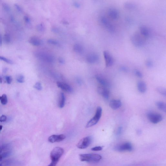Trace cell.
<instances>
[{"instance_id": "1", "label": "cell", "mask_w": 166, "mask_h": 166, "mask_svg": "<svg viewBox=\"0 0 166 166\" xmlns=\"http://www.w3.org/2000/svg\"><path fill=\"white\" fill-rule=\"evenodd\" d=\"M64 152L63 149L61 147H56L53 149L50 155L52 161L48 166H56Z\"/></svg>"}, {"instance_id": "2", "label": "cell", "mask_w": 166, "mask_h": 166, "mask_svg": "<svg viewBox=\"0 0 166 166\" xmlns=\"http://www.w3.org/2000/svg\"><path fill=\"white\" fill-rule=\"evenodd\" d=\"M80 160L82 162H97L102 159L101 155L98 154H81L79 155Z\"/></svg>"}, {"instance_id": "3", "label": "cell", "mask_w": 166, "mask_h": 166, "mask_svg": "<svg viewBox=\"0 0 166 166\" xmlns=\"http://www.w3.org/2000/svg\"><path fill=\"white\" fill-rule=\"evenodd\" d=\"M131 43L137 47H140L145 44V41L141 34L138 32L135 33L130 37Z\"/></svg>"}, {"instance_id": "4", "label": "cell", "mask_w": 166, "mask_h": 166, "mask_svg": "<svg viewBox=\"0 0 166 166\" xmlns=\"http://www.w3.org/2000/svg\"><path fill=\"white\" fill-rule=\"evenodd\" d=\"M102 108L99 106L97 108L95 115L90 120L88 123L86 127L89 128L95 126L98 123L102 116Z\"/></svg>"}, {"instance_id": "5", "label": "cell", "mask_w": 166, "mask_h": 166, "mask_svg": "<svg viewBox=\"0 0 166 166\" xmlns=\"http://www.w3.org/2000/svg\"><path fill=\"white\" fill-rule=\"evenodd\" d=\"M147 118L153 124H157L161 122L163 119L162 115L155 113L149 112L147 114Z\"/></svg>"}, {"instance_id": "6", "label": "cell", "mask_w": 166, "mask_h": 166, "mask_svg": "<svg viewBox=\"0 0 166 166\" xmlns=\"http://www.w3.org/2000/svg\"><path fill=\"white\" fill-rule=\"evenodd\" d=\"M92 142V138L88 136L81 139L77 145L78 148L80 149H84L87 148Z\"/></svg>"}, {"instance_id": "7", "label": "cell", "mask_w": 166, "mask_h": 166, "mask_svg": "<svg viewBox=\"0 0 166 166\" xmlns=\"http://www.w3.org/2000/svg\"><path fill=\"white\" fill-rule=\"evenodd\" d=\"M101 23L106 29L110 33H114L115 31V27L105 17L102 16L100 18Z\"/></svg>"}, {"instance_id": "8", "label": "cell", "mask_w": 166, "mask_h": 166, "mask_svg": "<svg viewBox=\"0 0 166 166\" xmlns=\"http://www.w3.org/2000/svg\"><path fill=\"white\" fill-rule=\"evenodd\" d=\"M36 56L37 58L46 61L51 63L54 61V58L52 56L46 53L38 52L36 53Z\"/></svg>"}, {"instance_id": "9", "label": "cell", "mask_w": 166, "mask_h": 166, "mask_svg": "<svg viewBox=\"0 0 166 166\" xmlns=\"http://www.w3.org/2000/svg\"><path fill=\"white\" fill-rule=\"evenodd\" d=\"M115 149L120 152L131 151L133 150V147L130 143L127 142L117 146Z\"/></svg>"}, {"instance_id": "10", "label": "cell", "mask_w": 166, "mask_h": 166, "mask_svg": "<svg viewBox=\"0 0 166 166\" xmlns=\"http://www.w3.org/2000/svg\"><path fill=\"white\" fill-rule=\"evenodd\" d=\"M105 61L106 67H111L114 63V59L112 56L107 51H105L103 52Z\"/></svg>"}, {"instance_id": "11", "label": "cell", "mask_w": 166, "mask_h": 166, "mask_svg": "<svg viewBox=\"0 0 166 166\" xmlns=\"http://www.w3.org/2000/svg\"><path fill=\"white\" fill-rule=\"evenodd\" d=\"M66 138V137L64 134H60L59 135H54L49 137L48 140L49 142L52 143L59 142L65 140Z\"/></svg>"}, {"instance_id": "12", "label": "cell", "mask_w": 166, "mask_h": 166, "mask_svg": "<svg viewBox=\"0 0 166 166\" xmlns=\"http://www.w3.org/2000/svg\"><path fill=\"white\" fill-rule=\"evenodd\" d=\"M57 85L59 88L63 90L68 93H71L73 91V89L68 84L58 82Z\"/></svg>"}, {"instance_id": "13", "label": "cell", "mask_w": 166, "mask_h": 166, "mask_svg": "<svg viewBox=\"0 0 166 166\" xmlns=\"http://www.w3.org/2000/svg\"><path fill=\"white\" fill-rule=\"evenodd\" d=\"M98 91L100 95L106 99H108L110 97V92L106 88L100 86L98 88Z\"/></svg>"}, {"instance_id": "14", "label": "cell", "mask_w": 166, "mask_h": 166, "mask_svg": "<svg viewBox=\"0 0 166 166\" xmlns=\"http://www.w3.org/2000/svg\"><path fill=\"white\" fill-rule=\"evenodd\" d=\"M109 16L113 19L117 20L119 17V12L116 9L109 8L108 11Z\"/></svg>"}, {"instance_id": "15", "label": "cell", "mask_w": 166, "mask_h": 166, "mask_svg": "<svg viewBox=\"0 0 166 166\" xmlns=\"http://www.w3.org/2000/svg\"><path fill=\"white\" fill-rule=\"evenodd\" d=\"M109 105L112 109L116 110L121 107L122 102L120 100H112L110 102Z\"/></svg>"}, {"instance_id": "16", "label": "cell", "mask_w": 166, "mask_h": 166, "mask_svg": "<svg viewBox=\"0 0 166 166\" xmlns=\"http://www.w3.org/2000/svg\"><path fill=\"white\" fill-rule=\"evenodd\" d=\"M96 79L97 81L100 84H101L102 86L105 87L106 88L110 86V84L109 81L102 76H96Z\"/></svg>"}, {"instance_id": "17", "label": "cell", "mask_w": 166, "mask_h": 166, "mask_svg": "<svg viewBox=\"0 0 166 166\" xmlns=\"http://www.w3.org/2000/svg\"><path fill=\"white\" fill-rule=\"evenodd\" d=\"M98 59V56L95 53L89 54L87 56L86 58L87 62L90 64L95 63Z\"/></svg>"}, {"instance_id": "18", "label": "cell", "mask_w": 166, "mask_h": 166, "mask_svg": "<svg viewBox=\"0 0 166 166\" xmlns=\"http://www.w3.org/2000/svg\"><path fill=\"white\" fill-rule=\"evenodd\" d=\"M137 88L140 93H145L147 90L146 84L143 81H140L137 83Z\"/></svg>"}, {"instance_id": "19", "label": "cell", "mask_w": 166, "mask_h": 166, "mask_svg": "<svg viewBox=\"0 0 166 166\" xmlns=\"http://www.w3.org/2000/svg\"><path fill=\"white\" fill-rule=\"evenodd\" d=\"M139 29L141 35L146 37H149L150 34V31L148 28L145 26H141Z\"/></svg>"}, {"instance_id": "20", "label": "cell", "mask_w": 166, "mask_h": 166, "mask_svg": "<svg viewBox=\"0 0 166 166\" xmlns=\"http://www.w3.org/2000/svg\"><path fill=\"white\" fill-rule=\"evenodd\" d=\"M29 42L32 45L35 46H39L42 43L41 40L36 37H31L29 40Z\"/></svg>"}, {"instance_id": "21", "label": "cell", "mask_w": 166, "mask_h": 166, "mask_svg": "<svg viewBox=\"0 0 166 166\" xmlns=\"http://www.w3.org/2000/svg\"><path fill=\"white\" fill-rule=\"evenodd\" d=\"M157 107L161 111L165 113L166 112V105L164 102L158 101L155 103Z\"/></svg>"}, {"instance_id": "22", "label": "cell", "mask_w": 166, "mask_h": 166, "mask_svg": "<svg viewBox=\"0 0 166 166\" xmlns=\"http://www.w3.org/2000/svg\"><path fill=\"white\" fill-rule=\"evenodd\" d=\"M65 102V97L63 93L61 94L60 98L59 100V106L60 108L64 107Z\"/></svg>"}, {"instance_id": "23", "label": "cell", "mask_w": 166, "mask_h": 166, "mask_svg": "<svg viewBox=\"0 0 166 166\" xmlns=\"http://www.w3.org/2000/svg\"><path fill=\"white\" fill-rule=\"evenodd\" d=\"M124 7L128 10H133L136 7V5L134 3L130 2H127L124 3Z\"/></svg>"}, {"instance_id": "24", "label": "cell", "mask_w": 166, "mask_h": 166, "mask_svg": "<svg viewBox=\"0 0 166 166\" xmlns=\"http://www.w3.org/2000/svg\"><path fill=\"white\" fill-rule=\"evenodd\" d=\"M11 152L9 151H5L0 153V162H1L4 159L10 155Z\"/></svg>"}, {"instance_id": "25", "label": "cell", "mask_w": 166, "mask_h": 166, "mask_svg": "<svg viewBox=\"0 0 166 166\" xmlns=\"http://www.w3.org/2000/svg\"><path fill=\"white\" fill-rule=\"evenodd\" d=\"M74 51L78 53H81L83 51V46L79 44H76L73 46Z\"/></svg>"}, {"instance_id": "26", "label": "cell", "mask_w": 166, "mask_h": 166, "mask_svg": "<svg viewBox=\"0 0 166 166\" xmlns=\"http://www.w3.org/2000/svg\"><path fill=\"white\" fill-rule=\"evenodd\" d=\"M157 91L160 93L162 95L166 96V89L164 87H158L156 89Z\"/></svg>"}, {"instance_id": "27", "label": "cell", "mask_w": 166, "mask_h": 166, "mask_svg": "<svg viewBox=\"0 0 166 166\" xmlns=\"http://www.w3.org/2000/svg\"><path fill=\"white\" fill-rule=\"evenodd\" d=\"M1 102L2 105H5L8 103V99L7 95L5 94H4L1 96Z\"/></svg>"}, {"instance_id": "28", "label": "cell", "mask_w": 166, "mask_h": 166, "mask_svg": "<svg viewBox=\"0 0 166 166\" xmlns=\"http://www.w3.org/2000/svg\"><path fill=\"white\" fill-rule=\"evenodd\" d=\"M4 39L5 42L7 44H9L11 42V37L9 34H5L4 37Z\"/></svg>"}, {"instance_id": "29", "label": "cell", "mask_w": 166, "mask_h": 166, "mask_svg": "<svg viewBox=\"0 0 166 166\" xmlns=\"http://www.w3.org/2000/svg\"><path fill=\"white\" fill-rule=\"evenodd\" d=\"M0 60L4 61L9 64H13V62L11 60V59L4 57H2L1 56H0Z\"/></svg>"}, {"instance_id": "30", "label": "cell", "mask_w": 166, "mask_h": 166, "mask_svg": "<svg viewBox=\"0 0 166 166\" xmlns=\"http://www.w3.org/2000/svg\"><path fill=\"white\" fill-rule=\"evenodd\" d=\"M145 65L147 67L149 68H151L153 67V62L150 60H147L146 61Z\"/></svg>"}, {"instance_id": "31", "label": "cell", "mask_w": 166, "mask_h": 166, "mask_svg": "<svg viewBox=\"0 0 166 166\" xmlns=\"http://www.w3.org/2000/svg\"><path fill=\"white\" fill-rule=\"evenodd\" d=\"M3 8L4 10L6 12H9L11 11V8L8 4H4L3 5Z\"/></svg>"}, {"instance_id": "32", "label": "cell", "mask_w": 166, "mask_h": 166, "mask_svg": "<svg viewBox=\"0 0 166 166\" xmlns=\"http://www.w3.org/2000/svg\"><path fill=\"white\" fill-rule=\"evenodd\" d=\"M34 88L39 90H41L42 89V87L41 83L40 82L36 83L34 86Z\"/></svg>"}, {"instance_id": "33", "label": "cell", "mask_w": 166, "mask_h": 166, "mask_svg": "<svg viewBox=\"0 0 166 166\" xmlns=\"http://www.w3.org/2000/svg\"><path fill=\"white\" fill-rule=\"evenodd\" d=\"M17 81L18 83H23L24 81V77L23 75H20L19 76L17 79Z\"/></svg>"}, {"instance_id": "34", "label": "cell", "mask_w": 166, "mask_h": 166, "mask_svg": "<svg viewBox=\"0 0 166 166\" xmlns=\"http://www.w3.org/2000/svg\"><path fill=\"white\" fill-rule=\"evenodd\" d=\"M134 74L136 76L139 78H142L143 77L142 73L138 70H135L134 71Z\"/></svg>"}, {"instance_id": "35", "label": "cell", "mask_w": 166, "mask_h": 166, "mask_svg": "<svg viewBox=\"0 0 166 166\" xmlns=\"http://www.w3.org/2000/svg\"><path fill=\"white\" fill-rule=\"evenodd\" d=\"M103 149L102 147L101 146H96L92 148L91 150L92 151H101Z\"/></svg>"}, {"instance_id": "36", "label": "cell", "mask_w": 166, "mask_h": 166, "mask_svg": "<svg viewBox=\"0 0 166 166\" xmlns=\"http://www.w3.org/2000/svg\"><path fill=\"white\" fill-rule=\"evenodd\" d=\"M5 79L7 83L9 84H10L12 82V78L11 76H7L5 77Z\"/></svg>"}, {"instance_id": "37", "label": "cell", "mask_w": 166, "mask_h": 166, "mask_svg": "<svg viewBox=\"0 0 166 166\" xmlns=\"http://www.w3.org/2000/svg\"><path fill=\"white\" fill-rule=\"evenodd\" d=\"M14 6L16 9V10L19 12H20V13H21V12H22V9L19 5L17 4H15L14 5Z\"/></svg>"}, {"instance_id": "38", "label": "cell", "mask_w": 166, "mask_h": 166, "mask_svg": "<svg viewBox=\"0 0 166 166\" xmlns=\"http://www.w3.org/2000/svg\"><path fill=\"white\" fill-rule=\"evenodd\" d=\"M120 70L124 73H127L128 71V69L127 67L125 66H121L120 67Z\"/></svg>"}, {"instance_id": "39", "label": "cell", "mask_w": 166, "mask_h": 166, "mask_svg": "<svg viewBox=\"0 0 166 166\" xmlns=\"http://www.w3.org/2000/svg\"><path fill=\"white\" fill-rule=\"evenodd\" d=\"M8 146L7 145L0 146V153L5 151V150H7L8 148Z\"/></svg>"}, {"instance_id": "40", "label": "cell", "mask_w": 166, "mask_h": 166, "mask_svg": "<svg viewBox=\"0 0 166 166\" xmlns=\"http://www.w3.org/2000/svg\"><path fill=\"white\" fill-rule=\"evenodd\" d=\"M48 42L52 45H58V42L54 40L50 39L48 40Z\"/></svg>"}, {"instance_id": "41", "label": "cell", "mask_w": 166, "mask_h": 166, "mask_svg": "<svg viewBox=\"0 0 166 166\" xmlns=\"http://www.w3.org/2000/svg\"><path fill=\"white\" fill-rule=\"evenodd\" d=\"M123 128L122 127H119L118 129L117 134V135L119 136L121 134L122 132H123Z\"/></svg>"}, {"instance_id": "42", "label": "cell", "mask_w": 166, "mask_h": 166, "mask_svg": "<svg viewBox=\"0 0 166 166\" xmlns=\"http://www.w3.org/2000/svg\"><path fill=\"white\" fill-rule=\"evenodd\" d=\"M7 118L6 115H2L1 117H0V122H4L7 120Z\"/></svg>"}, {"instance_id": "43", "label": "cell", "mask_w": 166, "mask_h": 166, "mask_svg": "<svg viewBox=\"0 0 166 166\" xmlns=\"http://www.w3.org/2000/svg\"><path fill=\"white\" fill-rule=\"evenodd\" d=\"M37 29H38L39 31H41V32H43L45 29L44 27L42 24L39 25V26H37Z\"/></svg>"}, {"instance_id": "44", "label": "cell", "mask_w": 166, "mask_h": 166, "mask_svg": "<svg viewBox=\"0 0 166 166\" xmlns=\"http://www.w3.org/2000/svg\"><path fill=\"white\" fill-rule=\"evenodd\" d=\"M24 20L26 22L27 24H29L30 23L31 21L30 18L27 16H24Z\"/></svg>"}, {"instance_id": "45", "label": "cell", "mask_w": 166, "mask_h": 166, "mask_svg": "<svg viewBox=\"0 0 166 166\" xmlns=\"http://www.w3.org/2000/svg\"><path fill=\"white\" fill-rule=\"evenodd\" d=\"M2 36L1 35V34H0V46H2Z\"/></svg>"}, {"instance_id": "46", "label": "cell", "mask_w": 166, "mask_h": 166, "mask_svg": "<svg viewBox=\"0 0 166 166\" xmlns=\"http://www.w3.org/2000/svg\"><path fill=\"white\" fill-rule=\"evenodd\" d=\"M74 5L77 8L80 7V5L77 2L75 3L74 4Z\"/></svg>"}, {"instance_id": "47", "label": "cell", "mask_w": 166, "mask_h": 166, "mask_svg": "<svg viewBox=\"0 0 166 166\" xmlns=\"http://www.w3.org/2000/svg\"><path fill=\"white\" fill-rule=\"evenodd\" d=\"M59 62L61 64H64L65 62L63 59L62 58L59 59Z\"/></svg>"}, {"instance_id": "48", "label": "cell", "mask_w": 166, "mask_h": 166, "mask_svg": "<svg viewBox=\"0 0 166 166\" xmlns=\"http://www.w3.org/2000/svg\"><path fill=\"white\" fill-rule=\"evenodd\" d=\"M2 77L0 76V83H2Z\"/></svg>"}, {"instance_id": "49", "label": "cell", "mask_w": 166, "mask_h": 166, "mask_svg": "<svg viewBox=\"0 0 166 166\" xmlns=\"http://www.w3.org/2000/svg\"><path fill=\"white\" fill-rule=\"evenodd\" d=\"M2 125H0V131L2 130Z\"/></svg>"}, {"instance_id": "50", "label": "cell", "mask_w": 166, "mask_h": 166, "mask_svg": "<svg viewBox=\"0 0 166 166\" xmlns=\"http://www.w3.org/2000/svg\"><path fill=\"white\" fill-rule=\"evenodd\" d=\"M140 132H141V131H140V130H138V133L140 134Z\"/></svg>"}, {"instance_id": "51", "label": "cell", "mask_w": 166, "mask_h": 166, "mask_svg": "<svg viewBox=\"0 0 166 166\" xmlns=\"http://www.w3.org/2000/svg\"><path fill=\"white\" fill-rule=\"evenodd\" d=\"M0 166H3L2 164H0Z\"/></svg>"}, {"instance_id": "52", "label": "cell", "mask_w": 166, "mask_h": 166, "mask_svg": "<svg viewBox=\"0 0 166 166\" xmlns=\"http://www.w3.org/2000/svg\"><path fill=\"white\" fill-rule=\"evenodd\" d=\"M1 96H0V100H1Z\"/></svg>"}]
</instances>
